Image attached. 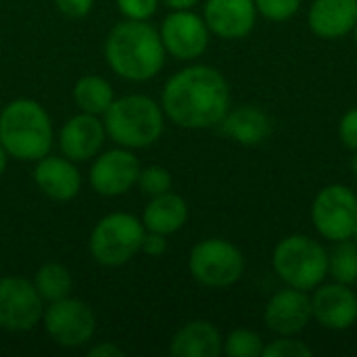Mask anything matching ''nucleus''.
I'll list each match as a JSON object with an SVG mask.
<instances>
[{"mask_svg":"<svg viewBox=\"0 0 357 357\" xmlns=\"http://www.w3.org/2000/svg\"><path fill=\"white\" fill-rule=\"evenodd\" d=\"M339 140L349 151H357V107H351L343 113L339 121Z\"/></svg>","mask_w":357,"mask_h":357,"instance_id":"nucleus-30","label":"nucleus"},{"mask_svg":"<svg viewBox=\"0 0 357 357\" xmlns=\"http://www.w3.org/2000/svg\"><path fill=\"white\" fill-rule=\"evenodd\" d=\"M312 316L326 331H349L357 322V295L349 284L322 282L312 295Z\"/></svg>","mask_w":357,"mask_h":357,"instance_id":"nucleus-13","label":"nucleus"},{"mask_svg":"<svg viewBox=\"0 0 357 357\" xmlns=\"http://www.w3.org/2000/svg\"><path fill=\"white\" fill-rule=\"evenodd\" d=\"M220 130L243 146H257L270 136L272 121L264 109L255 105H243L226 113V117L220 121Z\"/></svg>","mask_w":357,"mask_h":357,"instance_id":"nucleus-20","label":"nucleus"},{"mask_svg":"<svg viewBox=\"0 0 357 357\" xmlns=\"http://www.w3.org/2000/svg\"><path fill=\"white\" fill-rule=\"evenodd\" d=\"M314 356V349L295 337H276L264 347L261 357H310Z\"/></svg>","mask_w":357,"mask_h":357,"instance_id":"nucleus-28","label":"nucleus"},{"mask_svg":"<svg viewBox=\"0 0 357 357\" xmlns=\"http://www.w3.org/2000/svg\"><path fill=\"white\" fill-rule=\"evenodd\" d=\"M172 184H174V178H172L169 169L163 167V165L140 167V174H138V180H136V186L146 197L163 195V192L172 190Z\"/></svg>","mask_w":357,"mask_h":357,"instance_id":"nucleus-26","label":"nucleus"},{"mask_svg":"<svg viewBox=\"0 0 357 357\" xmlns=\"http://www.w3.org/2000/svg\"><path fill=\"white\" fill-rule=\"evenodd\" d=\"M163 4H167L172 10H176V8H192V6H197L201 0H161Z\"/></svg>","mask_w":357,"mask_h":357,"instance_id":"nucleus-34","label":"nucleus"},{"mask_svg":"<svg viewBox=\"0 0 357 357\" xmlns=\"http://www.w3.org/2000/svg\"><path fill=\"white\" fill-rule=\"evenodd\" d=\"M349 241H354V243H356V245H357V228H356V232H354V236H351Z\"/></svg>","mask_w":357,"mask_h":357,"instance_id":"nucleus-38","label":"nucleus"},{"mask_svg":"<svg viewBox=\"0 0 357 357\" xmlns=\"http://www.w3.org/2000/svg\"><path fill=\"white\" fill-rule=\"evenodd\" d=\"M312 224L324 241H349L357 228L356 192L345 184L324 186L314 199Z\"/></svg>","mask_w":357,"mask_h":357,"instance_id":"nucleus-8","label":"nucleus"},{"mask_svg":"<svg viewBox=\"0 0 357 357\" xmlns=\"http://www.w3.org/2000/svg\"><path fill=\"white\" fill-rule=\"evenodd\" d=\"M0 142L8 157L33 163L46 157L54 142L52 119L33 98H15L0 111Z\"/></svg>","mask_w":357,"mask_h":357,"instance_id":"nucleus-3","label":"nucleus"},{"mask_svg":"<svg viewBox=\"0 0 357 357\" xmlns=\"http://www.w3.org/2000/svg\"><path fill=\"white\" fill-rule=\"evenodd\" d=\"M44 301L33 280L23 276L0 278V328L6 333H29L42 322Z\"/></svg>","mask_w":357,"mask_h":357,"instance_id":"nucleus-10","label":"nucleus"},{"mask_svg":"<svg viewBox=\"0 0 357 357\" xmlns=\"http://www.w3.org/2000/svg\"><path fill=\"white\" fill-rule=\"evenodd\" d=\"M33 182L44 197L59 203L75 199L82 190V174L75 167V161L65 155L54 157L48 153L38 159L33 167Z\"/></svg>","mask_w":357,"mask_h":357,"instance_id":"nucleus-17","label":"nucleus"},{"mask_svg":"<svg viewBox=\"0 0 357 357\" xmlns=\"http://www.w3.org/2000/svg\"><path fill=\"white\" fill-rule=\"evenodd\" d=\"M224 337L209 320H190L176 331L169 343L174 357H218L222 354Z\"/></svg>","mask_w":357,"mask_h":357,"instance_id":"nucleus-19","label":"nucleus"},{"mask_svg":"<svg viewBox=\"0 0 357 357\" xmlns=\"http://www.w3.org/2000/svg\"><path fill=\"white\" fill-rule=\"evenodd\" d=\"M113 100V86L100 75H84L73 86V102L84 113L102 117Z\"/></svg>","mask_w":357,"mask_h":357,"instance_id":"nucleus-22","label":"nucleus"},{"mask_svg":"<svg viewBox=\"0 0 357 357\" xmlns=\"http://www.w3.org/2000/svg\"><path fill=\"white\" fill-rule=\"evenodd\" d=\"M312 320V297L293 287L276 291L264 310V322L276 337H295L303 333Z\"/></svg>","mask_w":357,"mask_h":357,"instance_id":"nucleus-14","label":"nucleus"},{"mask_svg":"<svg viewBox=\"0 0 357 357\" xmlns=\"http://www.w3.org/2000/svg\"><path fill=\"white\" fill-rule=\"evenodd\" d=\"M33 287L40 293L44 303L65 299L71 295V289H73L71 272L63 264L48 261V264L38 268V272L33 276Z\"/></svg>","mask_w":357,"mask_h":357,"instance_id":"nucleus-23","label":"nucleus"},{"mask_svg":"<svg viewBox=\"0 0 357 357\" xmlns=\"http://www.w3.org/2000/svg\"><path fill=\"white\" fill-rule=\"evenodd\" d=\"M140 220L149 232H159L165 236L176 234L188 222V203L178 192L167 190L163 195L151 197Z\"/></svg>","mask_w":357,"mask_h":357,"instance_id":"nucleus-21","label":"nucleus"},{"mask_svg":"<svg viewBox=\"0 0 357 357\" xmlns=\"http://www.w3.org/2000/svg\"><path fill=\"white\" fill-rule=\"evenodd\" d=\"M40 324L44 326V333L50 337V341L65 349L84 347L96 333V316L92 307L82 299H73L71 295L48 303Z\"/></svg>","mask_w":357,"mask_h":357,"instance_id":"nucleus-9","label":"nucleus"},{"mask_svg":"<svg viewBox=\"0 0 357 357\" xmlns=\"http://www.w3.org/2000/svg\"><path fill=\"white\" fill-rule=\"evenodd\" d=\"M253 2H255L257 15L274 23L293 19L301 8V0H253Z\"/></svg>","mask_w":357,"mask_h":357,"instance_id":"nucleus-27","label":"nucleus"},{"mask_svg":"<svg viewBox=\"0 0 357 357\" xmlns=\"http://www.w3.org/2000/svg\"><path fill=\"white\" fill-rule=\"evenodd\" d=\"M328 276L343 284L357 282V245L354 241L335 243V249L328 253Z\"/></svg>","mask_w":357,"mask_h":357,"instance_id":"nucleus-24","label":"nucleus"},{"mask_svg":"<svg viewBox=\"0 0 357 357\" xmlns=\"http://www.w3.org/2000/svg\"><path fill=\"white\" fill-rule=\"evenodd\" d=\"M203 19L209 31L222 40H241L257 23L253 0H205Z\"/></svg>","mask_w":357,"mask_h":357,"instance_id":"nucleus-16","label":"nucleus"},{"mask_svg":"<svg viewBox=\"0 0 357 357\" xmlns=\"http://www.w3.org/2000/svg\"><path fill=\"white\" fill-rule=\"evenodd\" d=\"M107 136L123 149L138 151L153 146L165 128L161 102L146 94H128L115 98L102 115Z\"/></svg>","mask_w":357,"mask_h":357,"instance_id":"nucleus-4","label":"nucleus"},{"mask_svg":"<svg viewBox=\"0 0 357 357\" xmlns=\"http://www.w3.org/2000/svg\"><path fill=\"white\" fill-rule=\"evenodd\" d=\"M140 251L146 253L149 257H161L167 251V236L165 234H159V232H149L146 230V234L142 238Z\"/></svg>","mask_w":357,"mask_h":357,"instance_id":"nucleus-32","label":"nucleus"},{"mask_svg":"<svg viewBox=\"0 0 357 357\" xmlns=\"http://www.w3.org/2000/svg\"><path fill=\"white\" fill-rule=\"evenodd\" d=\"M144 234L146 228L140 218L115 211L96 222L90 232L88 249L96 264L105 268H119L140 253Z\"/></svg>","mask_w":357,"mask_h":357,"instance_id":"nucleus-6","label":"nucleus"},{"mask_svg":"<svg viewBox=\"0 0 357 357\" xmlns=\"http://www.w3.org/2000/svg\"><path fill=\"white\" fill-rule=\"evenodd\" d=\"M126 351L121 347H117L111 341H102L98 345H94L92 349H88V357H123Z\"/></svg>","mask_w":357,"mask_h":357,"instance_id":"nucleus-33","label":"nucleus"},{"mask_svg":"<svg viewBox=\"0 0 357 357\" xmlns=\"http://www.w3.org/2000/svg\"><path fill=\"white\" fill-rule=\"evenodd\" d=\"M190 276L207 289H228L245 274L243 251L226 238H203L188 255Z\"/></svg>","mask_w":357,"mask_h":357,"instance_id":"nucleus-7","label":"nucleus"},{"mask_svg":"<svg viewBox=\"0 0 357 357\" xmlns=\"http://www.w3.org/2000/svg\"><path fill=\"white\" fill-rule=\"evenodd\" d=\"M356 155H354V161H351V169H354V176H356L357 180V151H354Z\"/></svg>","mask_w":357,"mask_h":357,"instance_id":"nucleus-36","label":"nucleus"},{"mask_svg":"<svg viewBox=\"0 0 357 357\" xmlns=\"http://www.w3.org/2000/svg\"><path fill=\"white\" fill-rule=\"evenodd\" d=\"M0 268H2V264H0Z\"/></svg>","mask_w":357,"mask_h":357,"instance_id":"nucleus-39","label":"nucleus"},{"mask_svg":"<svg viewBox=\"0 0 357 357\" xmlns=\"http://www.w3.org/2000/svg\"><path fill=\"white\" fill-rule=\"evenodd\" d=\"M307 23L310 29L324 40L343 38L356 27L357 0H314Z\"/></svg>","mask_w":357,"mask_h":357,"instance_id":"nucleus-18","label":"nucleus"},{"mask_svg":"<svg viewBox=\"0 0 357 357\" xmlns=\"http://www.w3.org/2000/svg\"><path fill=\"white\" fill-rule=\"evenodd\" d=\"M159 36L169 56L195 61L205 54L211 31L203 15H197L192 8H176L161 21Z\"/></svg>","mask_w":357,"mask_h":357,"instance_id":"nucleus-11","label":"nucleus"},{"mask_svg":"<svg viewBox=\"0 0 357 357\" xmlns=\"http://www.w3.org/2000/svg\"><path fill=\"white\" fill-rule=\"evenodd\" d=\"M161 107L165 117L178 128H215L230 111L228 79L215 67L188 65L165 82Z\"/></svg>","mask_w":357,"mask_h":357,"instance_id":"nucleus-1","label":"nucleus"},{"mask_svg":"<svg viewBox=\"0 0 357 357\" xmlns=\"http://www.w3.org/2000/svg\"><path fill=\"white\" fill-rule=\"evenodd\" d=\"M272 268L287 287L310 293L328 276V253L307 234H289L274 247Z\"/></svg>","mask_w":357,"mask_h":357,"instance_id":"nucleus-5","label":"nucleus"},{"mask_svg":"<svg viewBox=\"0 0 357 357\" xmlns=\"http://www.w3.org/2000/svg\"><path fill=\"white\" fill-rule=\"evenodd\" d=\"M165 46L159 29L146 21L123 19L105 38V59L113 73L128 82H149L165 65Z\"/></svg>","mask_w":357,"mask_h":357,"instance_id":"nucleus-2","label":"nucleus"},{"mask_svg":"<svg viewBox=\"0 0 357 357\" xmlns=\"http://www.w3.org/2000/svg\"><path fill=\"white\" fill-rule=\"evenodd\" d=\"M54 4L61 15H65L69 19H84L90 15L94 0H54Z\"/></svg>","mask_w":357,"mask_h":357,"instance_id":"nucleus-31","label":"nucleus"},{"mask_svg":"<svg viewBox=\"0 0 357 357\" xmlns=\"http://www.w3.org/2000/svg\"><path fill=\"white\" fill-rule=\"evenodd\" d=\"M105 140L107 130L102 119L84 111L69 117L59 130V149L67 159L75 163L94 159L102 151Z\"/></svg>","mask_w":357,"mask_h":357,"instance_id":"nucleus-15","label":"nucleus"},{"mask_svg":"<svg viewBox=\"0 0 357 357\" xmlns=\"http://www.w3.org/2000/svg\"><path fill=\"white\" fill-rule=\"evenodd\" d=\"M264 339L251 328L232 331L222 345V354L228 357H261L264 356Z\"/></svg>","mask_w":357,"mask_h":357,"instance_id":"nucleus-25","label":"nucleus"},{"mask_svg":"<svg viewBox=\"0 0 357 357\" xmlns=\"http://www.w3.org/2000/svg\"><path fill=\"white\" fill-rule=\"evenodd\" d=\"M140 161L130 149H113L98 153L88 174L92 190L100 197H121L136 186L140 174Z\"/></svg>","mask_w":357,"mask_h":357,"instance_id":"nucleus-12","label":"nucleus"},{"mask_svg":"<svg viewBox=\"0 0 357 357\" xmlns=\"http://www.w3.org/2000/svg\"><path fill=\"white\" fill-rule=\"evenodd\" d=\"M351 33H354V42H356V46H357V23H356V27L351 29Z\"/></svg>","mask_w":357,"mask_h":357,"instance_id":"nucleus-37","label":"nucleus"},{"mask_svg":"<svg viewBox=\"0 0 357 357\" xmlns=\"http://www.w3.org/2000/svg\"><path fill=\"white\" fill-rule=\"evenodd\" d=\"M159 2L161 0H115L119 13L134 21H149L157 13Z\"/></svg>","mask_w":357,"mask_h":357,"instance_id":"nucleus-29","label":"nucleus"},{"mask_svg":"<svg viewBox=\"0 0 357 357\" xmlns=\"http://www.w3.org/2000/svg\"><path fill=\"white\" fill-rule=\"evenodd\" d=\"M6 161H8V153L4 151V146H2V142H0V176H2L4 169H6Z\"/></svg>","mask_w":357,"mask_h":357,"instance_id":"nucleus-35","label":"nucleus"}]
</instances>
